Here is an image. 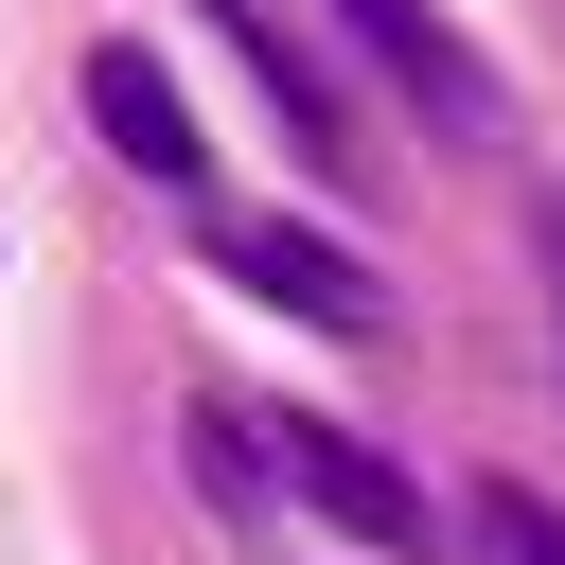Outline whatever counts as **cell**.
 I'll return each mask as SVG.
<instances>
[{
	"label": "cell",
	"mask_w": 565,
	"mask_h": 565,
	"mask_svg": "<svg viewBox=\"0 0 565 565\" xmlns=\"http://www.w3.org/2000/svg\"><path fill=\"white\" fill-rule=\"evenodd\" d=\"M530 265H547V318H565V212H547V230H530Z\"/></svg>",
	"instance_id": "cell-7"
},
{
	"label": "cell",
	"mask_w": 565,
	"mask_h": 565,
	"mask_svg": "<svg viewBox=\"0 0 565 565\" xmlns=\"http://www.w3.org/2000/svg\"><path fill=\"white\" fill-rule=\"evenodd\" d=\"M335 35H353V53H371V71H388V88H406V106L441 124V141H494V124H512L494 53H477V35L441 18V0H335Z\"/></svg>",
	"instance_id": "cell-2"
},
{
	"label": "cell",
	"mask_w": 565,
	"mask_h": 565,
	"mask_svg": "<svg viewBox=\"0 0 565 565\" xmlns=\"http://www.w3.org/2000/svg\"><path fill=\"white\" fill-rule=\"evenodd\" d=\"M88 124H106V159H124V177H159V194H194V159H212V141H194V106H177V71H159L141 35H106V53H88Z\"/></svg>",
	"instance_id": "cell-5"
},
{
	"label": "cell",
	"mask_w": 565,
	"mask_h": 565,
	"mask_svg": "<svg viewBox=\"0 0 565 565\" xmlns=\"http://www.w3.org/2000/svg\"><path fill=\"white\" fill-rule=\"evenodd\" d=\"M194 18L230 35V71L265 88V124H282V141L318 159V177H353V159H371V141H353V106H335V71H318V53H300V35L265 18V0H194Z\"/></svg>",
	"instance_id": "cell-4"
},
{
	"label": "cell",
	"mask_w": 565,
	"mask_h": 565,
	"mask_svg": "<svg viewBox=\"0 0 565 565\" xmlns=\"http://www.w3.org/2000/svg\"><path fill=\"white\" fill-rule=\"evenodd\" d=\"M212 265H230L247 300L318 318V335H371V318H388V282H371V265H353L335 230H282V212H230V230H212Z\"/></svg>",
	"instance_id": "cell-3"
},
{
	"label": "cell",
	"mask_w": 565,
	"mask_h": 565,
	"mask_svg": "<svg viewBox=\"0 0 565 565\" xmlns=\"http://www.w3.org/2000/svg\"><path fill=\"white\" fill-rule=\"evenodd\" d=\"M459 530H477V565H565V512H547V494H512V477H494Z\"/></svg>",
	"instance_id": "cell-6"
},
{
	"label": "cell",
	"mask_w": 565,
	"mask_h": 565,
	"mask_svg": "<svg viewBox=\"0 0 565 565\" xmlns=\"http://www.w3.org/2000/svg\"><path fill=\"white\" fill-rule=\"evenodd\" d=\"M247 459H265L300 512H335L353 547H388V565L424 547V477H406L388 441H353V424H318V406H247Z\"/></svg>",
	"instance_id": "cell-1"
}]
</instances>
